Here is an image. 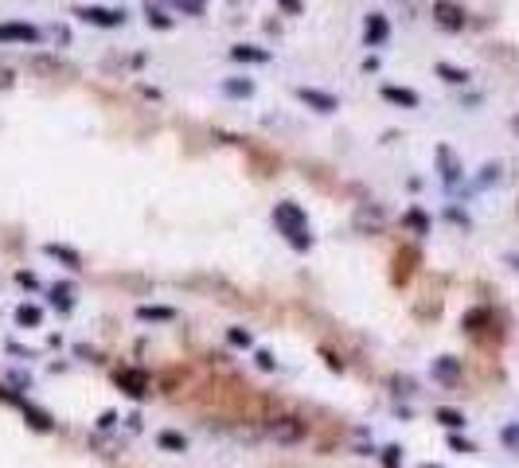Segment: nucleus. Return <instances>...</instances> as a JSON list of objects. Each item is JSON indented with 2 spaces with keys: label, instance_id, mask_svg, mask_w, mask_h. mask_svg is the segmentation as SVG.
<instances>
[{
  "label": "nucleus",
  "instance_id": "f257e3e1",
  "mask_svg": "<svg viewBox=\"0 0 519 468\" xmlns=\"http://www.w3.org/2000/svg\"><path fill=\"white\" fill-rule=\"evenodd\" d=\"M274 223L277 230L285 234V242L293 246V250H309L312 246V234H309V218H305V211L297 207L293 199H281L274 207Z\"/></svg>",
  "mask_w": 519,
  "mask_h": 468
},
{
  "label": "nucleus",
  "instance_id": "1a4fd4ad",
  "mask_svg": "<svg viewBox=\"0 0 519 468\" xmlns=\"http://www.w3.org/2000/svg\"><path fill=\"white\" fill-rule=\"evenodd\" d=\"M391 39V24H386L383 12H371L367 20H363V43L367 47H383V43Z\"/></svg>",
  "mask_w": 519,
  "mask_h": 468
},
{
  "label": "nucleus",
  "instance_id": "7ed1b4c3",
  "mask_svg": "<svg viewBox=\"0 0 519 468\" xmlns=\"http://www.w3.org/2000/svg\"><path fill=\"white\" fill-rule=\"evenodd\" d=\"M352 226L360 234H379L386 226V215H383V207H375V203H355V211H352Z\"/></svg>",
  "mask_w": 519,
  "mask_h": 468
},
{
  "label": "nucleus",
  "instance_id": "f03ea898",
  "mask_svg": "<svg viewBox=\"0 0 519 468\" xmlns=\"http://www.w3.org/2000/svg\"><path fill=\"white\" fill-rule=\"evenodd\" d=\"M266 437L274 445H301L305 437H309V426H305L301 418H293V414H281V418H269L266 426Z\"/></svg>",
  "mask_w": 519,
  "mask_h": 468
},
{
  "label": "nucleus",
  "instance_id": "a878e982",
  "mask_svg": "<svg viewBox=\"0 0 519 468\" xmlns=\"http://www.w3.org/2000/svg\"><path fill=\"white\" fill-rule=\"evenodd\" d=\"M383 464L386 468H402V449H398V445H386V449H383Z\"/></svg>",
  "mask_w": 519,
  "mask_h": 468
},
{
  "label": "nucleus",
  "instance_id": "f8f14e48",
  "mask_svg": "<svg viewBox=\"0 0 519 468\" xmlns=\"http://www.w3.org/2000/svg\"><path fill=\"white\" fill-rule=\"evenodd\" d=\"M383 98L386 101H394V106H406V109H418V94L414 90H406V86H383Z\"/></svg>",
  "mask_w": 519,
  "mask_h": 468
},
{
  "label": "nucleus",
  "instance_id": "c756f323",
  "mask_svg": "<svg viewBox=\"0 0 519 468\" xmlns=\"http://www.w3.org/2000/svg\"><path fill=\"white\" fill-rule=\"evenodd\" d=\"M254 363H258L262 371H274L277 363H274V355H269V351H258V355H254Z\"/></svg>",
  "mask_w": 519,
  "mask_h": 468
},
{
  "label": "nucleus",
  "instance_id": "dca6fc26",
  "mask_svg": "<svg viewBox=\"0 0 519 468\" xmlns=\"http://www.w3.org/2000/svg\"><path fill=\"white\" fill-rule=\"evenodd\" d=\"M145 20H149V27H160V32H168V27L176 24V20L168 16V12L160 8V4H152V0L145 4Z\"/></svg>",
  "mask_w": 519,
  "mask_h": 468
},
{
  "label": "nucleus",
  "instance_id": "423d86ee",
  "mask_svg": "<svg viewBox=\"0 0 519 468\" xmlns=\"http://www.w3.org/2000/svg\"><path fill=\"white\" fill-rule=\"evenodd\" d=\"M465 8L460 4H453V0H434V24L445 27V32H460L465 27Z\"/></svg>",
  "mask_w": 519,
  "mask_h": 468
},
{
  "label": "nucleus",
  "instance_id": "9d476101",
  "mask_svg": "<svg viewBox=\"0 0 519 468\" xmlns=\"http://www.w3.org/2000/svg\"><path fill=\"white\" fill-rule=\"evenodd\" d=\"M0 43H39V27L32 24H0Z\"/></svg>",
  "mask_w": 519,
  "mask_h": 468
},
{
  "label": "nucleus",
  "instance_id": "72a5a7b5",
  "mask_svg": "<svg viewBox=\"0 0 519 468\" xmlns=\"http://www.w3.org/2000/svg\"><path fill=\"white\" fill-rule=\"evenodd\" d=\"M449 445H453V449H460V452H472L469 441H460V437H449Z\"/></svg>",
  "mask_w": 519,
  "mask_h": 468
},
{
  "label": "nucleus",
  "instance_id": "0eeeda50",
  "mask_svg": "<svg viewBox=\"0 0 519 468\" xmlns=\"http://www.w3.org/2000/svg\"><path fill=\"white\" fill-rule=\"evenodd\" d=\"M75 16L83 20V24H94V27H121L126 24V12H118V8H75Z\"/></svg>",
  "mask_w": 519,
  "mask_h": 468
},
{
  "label": "nucleus",
  "instance_id": "4be33fe9",
  "mask_svg": "<svg viewBox=\"0 0 519 468\" xmlns=\"http://www.w3.org/2000/svg\"><path fill=\"white\" fill-rule=\"evenodd\" d=\"M137 320H157V324H164V320H176V312L157 309V304H141V309H137Z\"/></svg>",
  "mask_w": 519,
  "mask_h": 468
},
{
  "label": "nucleus",
  "instance_id": "4468645a",
  "mask_svg": "<svg viewBox=\"0 0 519 468\" xmlns=\"http://www.w3.org/2000/svg\"><path fill=\"white\" fill-rule=\"evenodd\" d=\"M51 304H55V309H63V312H71L75 309V285H51Z\"/></svg>",
  "mask_w": 519,
  "mask_h": 468
},
{
  "label": "nucleus",
  "instance_id": "f3484780",
  "mask_svg": "<svg viewBox=\"0 0 519 468\" xmlns=\"http://www.w3.org/2000/svg\"><path fill=\"white\" fill-rule=\"evenodd\" d=\"M16 324L20 328H39L43 324V309H39V304H20V309H16Z\"/></svg>",
  "mask_w": 519,
  "mask_h": 468
},
{
  "label": "nucleus",
  "instance_id": "412c9836",
  "mask_svg": "<svg viewBox=\"0 0 519 468\" xmlns=\"http://www.w3.org/2000/svg\"><path fill=\"white\" fill-rule=\"evenodd\" d=\"M434 375L441 378V383H453V378L460 375L457 359H453V355H441V359H434Z\"/></svg>",
  "mask_w": 519,
  "mask_h": 468
},
{
  "label": "nucleus",
  "instance_id": "20e7f679",
  "mask_svg": "<svg viewBox=\"0 0 519 468\" xmlns=\"http://www.w3.org/2000/svg\"><path fill=\"white\" fill-rule=\"evenodd\" d=\"M28 70L39 78H67L71 67L63 63L59 55H43V51H35V55H28Z\"/></svg>",
  "mask_w": 519,
  "mask_h": 468
},
{
  "label": "nucleus",
  "instance_id": "7c9ffc66",
  "mask_svg": "<svg viewBox=\"0 0 519 468\" xmlns=\"http://www.w3.org/2000/svg\"><path fill=\"white\" fill-rule=\"evenodd\" d=\"M277 4H281L289 16H301V0H277Z\"/></svg>",
  "mask_w": 519,
  "mask_h": 468
},
{
  "label": "nucleus",
  "instance_id": "ddd939ff",
  "mask_svg": "<svg viewBox=\"0 0 519 468\" xmlns=\"http://www.w3.org/2000/svg\"><path fill=\"white\" fill-rule=\"evenodd\" d=\"M231 58H238V63H269V51L250 47V43H235V47H231Z\"/></svg>",
  "mask_w": 519,
  "mask_h": 468
},
{
  "label": "nucleus",
  "instance_id": "5701e85b",
  "mask_svg": "<svg viewBox=\"0 0 519 468\" xmlns=\"http://www.w3.org/2000/svg\"><path fill=\"white\" fill-rule=\"evenodd\" d=\"M157 441H160V449H168V452H188V437L172 433V429H164V433H160Z\"/></svg>",
  "mask_w": 519,
  "mask_h": 468
},
{
  "label": "nucleus",
  "instance_id": "c85d7f7f",
  "mask_svg": "<svg viewBox=\"0 0 519 468\" xmlns=\"http://www.w3.org/2000/svg\"><path fill=\"white\" fill-rule=\"evenodd\" d=\"M114 426H118V414H114V410H106V414L98 418V433H106V429H114Z\"/></svg>",
  "mask_w": 519,
  "mask_h": 468
},
{
  "label": "nucleus",
  "instance_id": "bb28decb",
  "mask_svg": "<svg viewBox=\"0 0 519 468\" xmlns=\"http://www.w3.org/2000/svg\"><path fill=\"white\" fill-rule=\"evenodd\" d=\"M406 223H410V226H414V230H418V234H426V230H429V223H426V215H422V211H418V207H414V211H406Z\"/></svg>",
  "mask_w": 519,
  "mask_h": 468
},
{
  "label": "nucleus",
  "instance_id": "c9c22d12",
  "mask_svg": "<svg viewBox=\"0 0 519 468\" xmlns=\"http://www.w3.org/2000/svg\"><path fill=\"white\" fill-rule=\"evenodd\" d=\"M422 468H437V464H422Z\"/></svg>",
  "mask_w": 519,
  "mask_h": 468
},
{
  "label": "nucleus",
  "instance_id": "aec40b11",
  "mask_svg": "<svg viewBox=\"0 0 519 468\" xmlns=\"http://www.w3.org/2000/svg\"><path fill=\"white\" fill-rule=\"evenodd\" d=\"M434 70H437V75H441V78H445V82H449V86H469V78H472L469 70H460V67H449V63H437Z\"/></svg>",
  "mask_w": 519,
  "mask_h": 468
},
{
  "label": "nucleus",
  "instance_id": "6e6552de",
  "mask_svg": "<svg viewBox=\"0 0 519 468\" xmlns=\"http://www.w3.org/2000/svg\"><path fill=\"white\" fill-rule=\"evenodd\" d=\"M114 383H118L129 398H145V394H149V375H145V371H137V367L118 371V375H114Z\"/></svg>",
  "mask_w": 519,
  "mask_h": 468
},
{
  "label": "nucleus",
  "instance_id": "473e14b6",
  "mask_svg": "<svg viewBox=\"0 0 519 468\" xmlns=\"http://www.w3.org/2000/svg\"><path fill=\"white\" fill-rule=\"evenodd\" d=\"M16 281H20V285H28V289H35V277L28 273V269H20V273H16Z\"/></svg>",
  "mask_w": 519,
  "mask_h": 468
},
{
  "label": "nucleus",
  "instance_id": "393cba45",
  "mask_svg": "<svg viewBox=\"0 0 519 468\" xmlns=\"http://www.w3.org/2000/svg\"><path fill=\"white\" fill-rule=\"evenodd\" d=\"M226 340L235 343V347H254V335L246 332V328H231V332H226Z\"/></svg>",
  "mask_w": 519,
  "mask_h": 468
},
{
  "label": "nucleus",
  "instance_id": "f704fd0d",
  "mask_svg": "<svg viewBox=\"0 0 519 468\" xmlns=\"http://www.w3.org/2000/svg\"><path fill=\"white\" fill-rule=\"evenodd\" d=\"M508 261H511V266H515V269H519V254H511V258H508Z\"/></svg>",
  "mask_w": 519,
  "mask_h": 468
},
{
  "label": "nucleus",
  "instance_id": "a211bd4d",
  "mask_svg": "<svg viewBox=\"0 0 519 468\" xmlns=\"http://www.w3.org/2000/svg\"><path fill=\"white\" fill-rule=\"evenodd\" d=\"M223 94H226V98H250L254 82H250V78H223Z\"/></svg>",
  "mask_w": 519,
  "mask_h": 468
},
{
  "label": "nucleus",
  "instance_id": "2eb2a0df",
  "mask_svg": "<svg viewBox=\"0 0 519 468\" xmlns=\"http://www.w3.org/2000/svg\"><path fill=\"white\" fill-rule=\"evenodd\" d=\"M43 250L51 254V258L67 261V269H83V258H78V250H71V246H59V242H47Z\"/></svg>",
  "mask_w": 519,
  "mask_h": 468
},
{
  "label": "nucleus",
  "instance_id": "cd10ccee",
  "mask_svg": "<svg viewBox=\"0 0 519 468\" xmlns=\"http://www.w3.org/2000/svg\"><path fill=\"white\" fill-rule=\"evenodd\" d=\"M12 86H16V70L8 63H0V90H12Z\"/></svg>",
  "mask_w": 519,
  "mask_h": 468
},
{
  "label": "nucleus",
  "instance_id": "2f4dec72",
  "mask_svg": "<svg viewBox=\"0 0 519 468\" xmlns=\"http://www.w3.org/2000/svg\"><path fill=\"white\" fill-rule=\"evenodd\" d=\"M51 39H55V43H71V32H67V27H51Z\"/></svg>",
  "mask_w": 519,
  "mask_h": 468
},
{
  "label": "nucleus",
  "instance_id": "39448f33",
  "mask_svg": "<svg viewBox=\"0 0 519 468\" xmlns=\"http://www.w3.org/2000/svg\"><path fill=\"white\" fill-rule=\"evenodd\" d=\"M297 101H305L309 109H317V113H336L340 109V98L336 94H328V90H317V86H297Z\"/></svg>",
  "mask_w": 519,
  "mask_h": 468
},
{
  "label": "nucleus",
  "instance_id": "6ab92c4d",
  "mask_svg": "<svg viewBox=\"0 0 519 468\" xmlns=\"http://www.w3.org/2000/svg\"><path fill=\"white\" fill-rule=\"evenodd\" d=\"M24 418H28V426H32V429H39V433H51V429H55V421H51L47 414H43V410L28 406V402H24Z\"/></svg>",
  "mask_w": 519,
  "mask_h": 468
},
{
  "label": "nucleus",
  "instance_id": "b1692460",
  "mask_svg": "<svg viewBox=\"0 0 519 468\" xmlns=\"http://www.w3.org/2000/svg\"><path fill=\"white\" fill-rule=\"evenodd\" d=\"M437 421H441V426H449V429H460V426H465V418H460V414H457V410H437Z\"/></svg>",
  "mask_w": 519,
  "mask_h": 468
},
{
  "label": "nucleus",
  "instance_id": "9b49d317",
  "mask_svg": "<svg viewBox=\"0 0 519 468\" xmlns=\"http://www.w3.org/2000/svg\"><path fill=\"white\" fill-rule=\"evenodd\" d=\"M437 164H441V180H445V184H457V180H460V164H457V156H453L449 144L437 149Z\"/></svg>",
  "mask_w": 519,
  "mask_h": 468
}]
</instances>
